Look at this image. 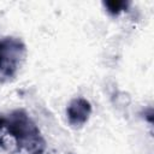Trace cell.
Wrapping results in <instances>:
<instances>
[{
    "mask_svg": "<svg viewBox=\"0 0 154 154\" xmlns=\"http://www.w3.org/2000/svg\"><path fill=\"white\" fill-rule=\"evenodd\" d=\"M0 134L11 137L24 154H42L46 149V141L37 125L23 109L0 116Z\"/></svg>",
    "mask_w": 154,
    "mask_h": 154,
    "instance_id": "1",
    "label": "cell"
},
{
    "mask_svg": "<svg viewBox=\"0 0 154 154\" xmlns=\"http://www.w3.org/2000/svg\"><path fill=\"white\" fill-rule=\"evenodd\" d=\"M26 53L25 45L17 37H4L0 40V73L12 77L20 67Z\"/></svg>",
    "mask_w": 154,
    "mask_h": 154,
    "instance_id": "2",
    "label": "cell"
},
{
    "mask_svg": "<svg viewBox=\"0 0 154 154\" xmlns=\"http://www.w3.org/2000/svg\"><path fill=\"white\" fill-rule=\"evenodd\" d=\"M90 113H91V105L84 97L73 99L66 108L69 124L73 128H79L84 125L88 122Z\"/></svg>",
    "mask_w": 154,
    "mask_h": 154,
    "instance_id": "3",
    "label": "cell"
},
{
    "mask_svg": "<svg viewBox=\"0 0 154 154\" xmlns=\"http://www.w3.org/2000/svg\"><path fill=\"white\" fill-rule=\"evenodd\" d=\"M105 6L107 7L108 12L117 14L120 11H123L124 7H126V4L124 1H107V2H105Z\"/></svg>",
    "mask_w": 154,
    "mask_h": 154,
    "instance_id": "4",
    "label": "cell"
}]
</instances>
